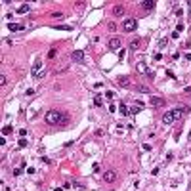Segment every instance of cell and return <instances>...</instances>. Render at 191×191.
I'll use <instances>...</instances> for the list:
<instances>
[{
  "label": "cell",
  "mask_w": 191,
  "mask_h": 191,
  "mask_svg": "<svg viewBox=\"0 0 191 191\" xmlns=\"http://www.w3.org/2000/svg\"><path fill=\"white\" fill-rule=\"evenodd\" d=\"M44 119H46L48 124H57V126H59V122H61V119H63V113H59V111H54V109H52V111L46 113Z\"/></svg>",
  "instance_id": "obj_1"
},
{
  "label": "cell",
  "mask_w": 191,
  "mask_h": 191,
  "mask_svg": "<svg viewBox=\"0 0 191 191\" xmlns=\"http://www.w3.org/2000/svg\"><path fill=\"white\" fill-rule=\"evenodd\" d=\"M138 29V21L136 19H126L124 23H122V31H126V32H132Z\"/></svg>",
  "instance_id": "obj_2"
},
{
  "label": "cell",
  "mask_w": 191,
  "mask_h": 191,
  "mask_svg": "<svg viewBox=\"0 0 191 191\" xmlns=\"http://www.w3.org/2000/svg\"><path fill=\"white\" fill-rule=\"evenodd\" d=\"M115 180H117V172L115 170H107L103 174V182H105V184H113Z\"/></svg>",
  "instance_id": "obj_3"
},
{
  "label": "cell",
  "mask_w": 191,
  "mask_h": 191,
  "mask_svg": "<svg viewBox=\"0 0 191 191\" xmlns=\"http://www.w3.org/2000/svg\"><path fill=\"white\" fill-rule=\"evenodd\" d=\"M71 57H73V61H76V63H84V52L82 50H75L71 54Z\"/></svg>",
  "instance_id": "obj_4"
},
{
  "label": "cell",
  "mask_w": 191,
  "mask_h": 191,
  "mask_svg": "<svg viewBox=\"0 0 191 191\" xmlns=\"http://www.w3.org/2000/svg\"><path fill=\"white\" fill-rule=\"evenodd\" d=\"M149 103H151L153 107H162V105H164V99L159 97V96H153L151 99H149Z\"/></svg>",
  "instance_id": "obj_5"
},
{
  "label": "cell",
  "mask_w": 191,
  "mask_h": 191,
  "mask_svg": "<svg viewBox=\"0 0 191 191\" xmlns=\"http://www.w3.org/2000/svg\"><path fill=\"white\" fill-rule=\"evenodd\" d=\"M174 121H176V119H174V115H172V111H166V113L162 115V124H172Z\"/></svg>",
  "instance_id": "obj_6"
},
{
  "label": "cell",
  "mask_w": 191,
  "mask_h": 191,
  "mask_svg": "<svg viewBox=\"0 0 191 191\" xmlns=\"http://www.w3.org/2000/svg\"><path fill=\"white\" fill-rule=\"evenodd\" d=\"M124 12H126V10H124V6H122V4H117V6L113 8L115 17H122V15H124Z\"/></svg>",
  "instance_id": "obj_7"
},
{
  "label": "cell",
  "mask_w": 191,
  "mask_h": 191,
  "mask_svg": "<svg viewBox=\"0 0 191 191\" xmlns=\"http://www.w3.org/2000/svg\"><path fill=\"white\" fill-rule=\"evenodd\" d=\"M8 29L12 32H15V31H23L25 25H23V23H8Z\"/></svg>",
  "instance_id": "obj_8"
},
{
  "label": "cell",
  "mask_w": 191,
  "mask_h": 191,
  "mask_svg": "<svg viewBox=\"0 0 191 191\" xmlns=\"http://www.w3.org/2000/svg\"><path fill=\"white\" fill-rule=\"evenodd\" d=\"M109 48H111V50H119V48H121V40L117 36L111 38V40H109Z\"/></svg>",
  "instance_id": "obj_9"
},
{
  "label": "cell",
  "mask_w": 191,
  "mask_h": 191,
  "mask_svg": "<svg viewBox=\"0 0 191 191\" xmlns=\"http://www.w3.org/2000/svg\"><path fill=\"white\" fill-rule=\"evenodd\" d=\"M141 8H143V10H153V8H155V0H143V2H141Z\"/></svg>",
  "instance_id": "obj_10"
},
{
  "label": "cell",
  "mask_w": 191,
  "mask_h": 191,
  "mask_svg": "<svg viewBox=\"0 0 191 191\" xmlns=\"http://www.w3.org/2000/svg\"><path fill=\"white\" fill-rule=\"evenodd\" d=\"M29 10H31V8H29V4H21V6H19L17 10H15V13H19V15H23V13H27Z\"/></svg>",
  "instance_id": "obj_11"
},
{
  "label": "cell",
  "mask_w": 191,
  "mask_h": 191,
  "mask_svg": "<svg viewBox=\"0 0 191 191\" xmlns=\"http://www.w3.org/2000/svg\"><path fill=\"white\" fill-rule=\"evenodd\" d=\"M119 84H121V86H128V84H130V78H128V76H119Z\"/></svg>",
  "instance_id": "obj_12"
},
{
  "label": "cell",
  "mask_w": 191,
  "mask_h": 191,
  "mask_svg": "<svg viewBox=\"0 0 191 191\" xmlns=\"http://www.w3.org/2000/svg\"><path fill=\"white\" fill-rule=\"evenodd\" d=\"M136 90H138V92H141V94H149V92H151L147 86H141V84H140V86H136Z\"/></svg>",
  "instance_id": "obj_13"
},
{
  "label": "cell",
  "mask_w": 191,
  "mask_h": 191,
  "mask_svg": "<svg viewBox=\"0 0 191 191\" xmlns=\"http://www.w3.org/2000/svg\"><path fill=\"white\" fill-rule=\"evenodd\" d=\"M54 29H57V31H71L73 27H71V25H56Z\"/></svg>",
  "instance_id": "obj_14"
},
{
  "label": "cell",
  "mask_w": 191,
  "mask_h": 191,
  "mask_svg": "<svg viewBox=\"0 0 191 191\" xmlns=\"http://www.w3.org/2000/svg\"><path fill=\"white\" fill-rule=\"evenodd\" d=\"M136 69H138V73H147V65L145 63H138Z\"/></svg>",
  "instance_id": "obj_15"
},
{
  "label": "cell",
  "mask_w": 191,
  "mask_h": 191,
  "mask_svg": "<svg viewBox=\"0 0 191 191\" xmlns=\"http://www.w3.org/2000/svg\"><path fill=\"white\" fill-rule=\"evenodd\" d=\"M138 46H140V38L132 40V44H130V50H138Z\"/></svg>",
  "instance_id": "obj_16"
},
{
  "label": "cell",
  "mask_w": 191,
  "mask_h": 191,
  "mask_svg": "<svg viewBox=\"0 0 191 191\" xmlns=\"http://www.w3.org/2000/svg\"><path fill=\"white\" fill-rule=\"evenodd\" d=\"M65 124H69V115L63 113V119H61V122H59V126H65Z\"/></svg>",
  "instance_id": "obj_17"
},
{
  "label": "cell",
  "mask_w": 191,
  "mask_h": 191,
  "mask_svg": "<svg viewBox=\"0 0 191 191\" xmlns=\"http://www.w3.org/2000/svg\"><path fill=\"white\" fill-rule=\"evenodd\" d=\"M119 111H121L122 115H128V107H126V103H121V107H119Z\"/></svg>",
  "instance_id": "obj_18"
},
{
  "label": "cell",
  "mask_w": 191,
  "mask_h": 191,
  "mask_svg": "<svg viewBox=\"0 0 191 191\" xmlns=\"http://www.w3.org/2000/svg\"><path fill=\"white\" fill-rule=\"evenodd\" d=\"M136 113H140V107H130L128 109V115H136Z\"/></svg>",
  "instance_id": "obj_19"
},
{
  "label": "cell",
  "mask_w": 191,
  "mask_h": 191,
  "mask_svg": "<svg viewBox=\"0 0 191 191\" xmlns=\"http://www.w3.org/2000/svg\"><path fill=\"white\" fill-rule=\"evenodd\" d=\"M2 134H4V136L12 134V126H4V128H2Z\"/></svg>",
  "instance_id": "obj_20"
},
{
  "label": "cell",
  "mask_w": 191,
  "mask_h": 191,
  "mask_svg": "<svg viewBox=\"0 0 191 191\" xmlns=\"http://www.w3.org/2000/svg\"><path fill=\"white\" fill-rule=\"evenodd\" d=\"M56 54H57V50H56V48H52V50L48 52V57H50V59H54V57H56Z\"/></svg>",
  "instance_id": "obj_21"
},
{
  "label": "cell",
  "mask_w": 191,
  "mask_h": 191,
  "mask_svg": "<svg viewBox=\"0 0 191 191\" xmlns=\"http://www.w3.org/2000/svg\"><path fill=\"white\" fill-rule=\"evenodd\" d=\"M94 103H96V105H99V107L103 105V101H101V97H99V96H96V97H94Z\"/></svg>",
  "instance_id": "obj_22"
},
{
  "label": "cell",
  "mask_w": 191,
  "mask_h": 191,
  "mask_svg": "<svg viewBox=\"0 0 191 191\" xmlns=\"http://www.w3.org/2000/svg\"><path fill=\"white\" fill-rule=\"evenodd\" d=\"M17 145H19V147H25V145H27V140H25V138H21V140H19V143H17Z\"/></svg>",
  "instance_id": "obj_23"
},
{
  "label": "cell",
  "mask_w": 191,
  "mask_h": 191,
  "mask_svg": "<svg viewBox=\"0 0 191 191\" xmlns=\"http://www.w3.org/2000/svg\"><path fill=\"white\" fill-rule=\"evenodd\" d=\"M166 46V38H160L159 40V48H164Z\"/></svg>",
  "instance_id": "obj_24"
},
{
  "label": "cell",
  "mask_w": 191,
  "mask_h": 191,
  "mask_svg": "<svg viewBox=\"0 0 191 191\" xmlns=\"http://www.w3.org/2000/svg\"><path fill=\"white\" fill-rule=\"evenodd\" d=\"M0 84H2V86H6V75L0 76Z\"/></svg>",
  "instance_id": "obj_25"
},
{
  "label": "cell",
  "mask_w": 191,
  "mask_h": 191,
  "mask_svg": "<svg viewBox=\"0 0 191 191\" xmlns=\"http://www.w3.org/2000/svg\"><path fill=\"white\" fill-rule=\"evenodd\" d=\"M19 136H21V138H25V136H27V130H25V128H23V130H19Z\"/></svg>",
  "instance_id": "obj_26"
},
{
  "label": "cell",
  "mask_w": 191,
  "mask_h": 191,
  "mask_svg": "<svg viewBox=\"0 0 191 191\" xmlns=\"http://www.w3.org/2000/svg\"><path fill=\"white\" fill-rule=\"evenodd\" d=\"M117 29V23H109V31H115Z\"/></svg>",
  "instance_id": "obj_27"
},
{
  "label": "cell",
  "mask_w": 191,
  "mask_h": 191,
  "mask_svg": "<svg viewBox=\"0 0 191 191\" xmlns=\"http://www.w3.org/2000/svg\"><path fill=\"white\" fill-rule=\"evenodd\" d=\"M13 176H21V168H15V170H13Z\"/></svg>",
  "instance_id": "obj_28"
},
{
  "label": "cell",
  "mask_w": 191,
  "mask_h": 191,
  "mask_svg": "<svg viewBox=\"0 0 191 191\" xmlns=\"http://www.w3.org/2000/svg\"><path fill=\"white\" fill-rule=\"evenodd\" d=\"M185 92H187V94H191V88H185Z\"/></svg>",
  "instance_id": "obj_29"
},
{
  "label": "cell",
  "mask_w": 191,
  "mask_h": 191,
  "mask_svg": "<svg viewBox=\"0 0 191 191\" xmlns=\"http://www.w3.org/2000/svg\"><path fill=\"white\" fill-rule=\"evenodd\" d=\"M189 141H191V132H189Z\"/></svg>",
  "instance_id": "obj_30"
}]
</instances>
